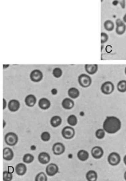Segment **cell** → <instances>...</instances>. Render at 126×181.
I'll return each instance as SVG.
<instances>
[{
  "instance_id": "obj_14",
  "label": "cell",
  "mask_w": 126,
  "mask_h": 181,
  "mask_svg": "<svg viewBox=\"0 0 126 181\" xmlns=\"http://www.w3.org/2000/svg\"><path fill=\"white\" fill-rule=\"evenodd\" d=\"M14 156L13 151L9 147H5L3 150V158L5 161H11Z\"/></svg>"
},
{
  "instance_id": "obj_7",
  "label": "cell",
  "mask_w": 126,
  "mask_h": 181,
  "mask_svg": "<svg viewBox=\"0 0 126 181\" xmlns=\"http://www.w3.org/2000/svg\"><path fill=\"white\" fill-rule=\"evenodd\" d=\"M30 80L35 83H38L41 82L43 79L44 75L43 73L41 70H40L38 69H35L33 70L31 73H30Z\"/></svg>"
},
{
  "instance_id": "obj_43",
  "label": "cell",
  "mask_w": 126,
  "mask_h": 181,
  "mask_svg": "<svg viewBox=\"0 0 126 181\" xmlns=\"http://www.w3.org/2000/svg\"><path fill=\"white\" fill-rule=\"evenodd\" d=\"M124 179L126 180V171L124 173Z\"/></svg>"
},
{
  "instance_id": "obj_21",
  "label": "cell",
  "mask_w": 126,
  "mask_h": 181,
  "mask_svg": "<svg viewBox=\"0 0 126 181\" xmlns=\"http://www.w3.org/2000/svg\"><path fill=\"white\" fill-rule=\"evenodd\" d=\"M62 122V118L58 115H55L51 117L50 119L51 126L53 128L59 127L60 125H61Z\"/></svg>"
},
{
  "instance_id": "obj_29",
  "label": "cell",
  "mask_w": 126,
  "mask_h": 181,
  "mask_svg": "<svg viewBox=\"0 0 126 181\" xmlns=\"http://www.w3.org/2000/svg\"><path fill=\"white\" fill-rule=\"evenodd\" d=\"M35 181H47L48 177H47V174H45L44 172H40L38 173L35 179Z\"/></svg>"
},
{
  "instance_id": "obj_38",
  "label": "cell",
  "mask_w": 126,
  "mask_h": 181,
  "mask_svg": "<svg viewBox=\"0 0 126 181\" xmlns=\"http://www.w3.org/2000/svg\"><path fill=\"white\" fill-rule=\"evenodd\" d=\"M30 149H31V151H35V150L37 149L36 146H35V145H31V147H30Z\"/></svg>"
},
{
  "instance_id": "obj_31",
  "label": "cell",
  "mask_w": 126,
  "mask_h": 181,
  "mask_svg": "<svg viewBox=\"0 0 126 181\" xmlns=\"http://www.w3.org/2000/svg\"><path fill=\"white\" fill-rule=\"evenodd\" d=\"M53 76L55 78H60L62 76V70L59 67H56L53 70Z\"/></svg>"
},
{
  "instance_id": "obj_16",
  "label": "cell",
  "mask_w": 126,
  "mask_h": 181,
  "mask_svg": "<svg viewBox=\"0 0 126 181\" xmlns=\"http://www.w3.org/2000/svg\"><path fill=\"white\" fill-rule=\"evenodd\" d=\"M27 166L25 163H19L15 167V172L18 176H23L27 172Z\"/></svg>"
},
{
  "instance_id": "obj_3",
  "label": "cell",
  "mask_w": 126,
  "mask_h": 181,
  "mask_svg": "<svg viewBox=\"0 0 126 181\" xmlns=\"http://www.w3.org/2000/svg\"><path fill=\"white\" fill-rule=\"evenodd\" d=\"M92 82H93L92 78L88 74H81L78 76V83L79 86L83 88L89 87L91 86Z\"/></svg>"
},
{
  "instance_id": "obj_11",
  "label": "cell",
  "mask_w": 126,
  "mask_h": 181,
  "mask_svg": "<svg viewBox=\"0 0 126 181\" xmlns=\"http://www.w3.org/2000/svg\"><path fill=\"white\" fill-rule=\"evenodd\" d=\"M104 155V151L101 147L95 146L91 150V155L94 159L98 160L103 157Z\"/></svg>"
},
{
  "instance_id": "obj_5",
  "label": "cell",
  "mask_w": 126,
  "mask_h": 181,
  "mask_svg": "<svg viewBox=\"0 0 126 181\" xmlns=\"http://www.w3.org/2000/svg\"><path fill=\"white\" fill-rule=\"evenodd\" d=\"M107 161L108 164L111 166H118L121 162V157L120 155L116 152H112L108 156Z\"/></svg>"
},
{
  "instance_id": "obj_35",
  "label": "cell",
  "mask_w": 126,
  "mask_h": 181,
  "mask_svg": "<svg viewBox=\"0 0 126 181\" xmlns=\"http://www.w3.org/2000/svg\"><path fill=\"white\" fill-rule=\"evenodd\" d=\"M8 106V104H7V102L5 99H3V110H5L6 109V107Z\"/></svg>"
},
{
  "instance_id": "obj_33",
  "label": "cell",
  "mask_w": 126,
  "mask_h": 181,
  "mask_svg": "<svg viewBox=\"0 0 126 181\" xmlns=\"http://www.w3.org/2000/svg\"><path fill=\"white\" fill-rule=\"evenodd\" d=\"M108 40V36L107 34L105 32H102L101 33V43L104 44L106 43Z\"/></svg>"
},
{
  "instance_id": "obj_6",
  "label": "cell",
  "mask_w": 126,
  "mask_h": 181,
  "mask_svg": "<svg viewBox=\"0 0 126 181\" xmlns=\"http://www.w3.org/2000/svg\"><path fill=\"white\" fill-rule=\"evenodd\" d=\"M114 86L112 82L107 81L101 85V91L103 94L109 95L114 92Z\"/></svg>"
},
{
  "instance_id": "obj_28",
  "label": "cell",
  "mask_w": 126,
  "mask_h": 181,
  "mask_svg": "<svg viewBox=\"0 0 126 181\" xmlns=\"http://www.w3.org/2000/svg\"><path fill=\"white\" fill-rule=\"evenodd\" d=\"M106 132L104 131V128H99L95 132V136L98 139H103L105 136Z\"/></svg>"
},
{
  "instance_id": "obj_22",
  "label": "cell",
  "mask_w": 126,
  "mask_h": 181,
  "mask_svg": "<svg viewBox=\"0 0 126 181\" xmlns=\"http://www.w3.org/2000/svg\"><path fill=\"white\" fill-rule=\"evenodd\" d=\"M68 95L72 99H76L79 97L80 92L76 87H70L68 90Z\"/></svg>"
},
{
  "instance_id": "obj_1",
  "label": "cell",
  "mask_w": 126,
  "mask_h": 181,
  "mask_svg": "<svg viewBox=\"0 0 126 181\" xmlns=\"http://www.w3.org/2000/svg\"><path fill=\"white\" fill-rule=\"evenodd\" d=\"M121 128L122 122L119 118L115 116L107 117L103 123V128L108 134H114L117 133Z\"/></svg>"
},
{
  "instance_id": "obj_9",
  "label": "cell",
  "mask_w": 126,
  "mask_h": 181,
  "mask_svg": "<svg viewBox=\"0 0 126 181\" xmlns=\"http://www.w3.org/2000/svg\"><path fill=\"white\" fill-rule=\"evenodd\" d=\"M65 150H66V147L65 145L61 142L55 143V144H53L52 147L53 153L57 156L62 155L65 152Z\"/></svg>"
},
{
  "instance_id": "obj_15",
  "label": "cell",
  "mask_w": 126,
  "mask_h": 181,
  "mask_svg": "<svg viewBox=\"0 0 126 181\" xmlns=\"http://www.w3.org/2000/svg\"><path fill=\"white\" fill-rule=\"evenodd\" d=\"M62 107L65 110H72L75 106L74 101L71 98H65L62 101Z\"/></svg>"
},
{
  "instance_id": "obj_2",
  "label": "cell",
  "mask_w": 126,
  "mask_h": 181,
  "mask_svg": "<svg viewBox=\"0 0 126 181\" xmlns=\"http://www.w3.org/2000/svg\"><path fill=\"white\" fill-rule=\"evenodd\" d=\"M5 142L8 146H15L18 142V136L14 132H8L5 135Z\"/></svg>"
},
{
  "instance_id": "obj_8",
  "label": "cell",
  "mask_w": 126,
  "mask_h": 181,
  "mask_svg": "<svg viewBox=\"0 0 126 181\" xmlns=\"http://www.w3.org/2000/svg\"><path fill=\"white\" fill-rule=\"evenodd\" d=\"M59 169L58 166L54 163H51L45 168V173L49 177H53L59 173Z\"/></svg>"
},
{
  "instance_id": "obj_30",
  "label": "cell",
  "mask_w": 126,
  "mask_h": 181,
  "mask_svg": "<svg viewBox=\"0 0 126 181\" xmlns=\"http://www.w3.org/2000/svg\"><path fill=\"white\" fill-rule=\"evenodd\" d=\"M13 173L9 171H5L3 173V180L4 181H11L13 179Z\"/></svg>"
},
{
  "instance_id": "obj_13",
  "label": "cell",
  "mask_w": 126,
  "mask_h": 181,
  "mask_svg": "<svg viewBox=\"0 0 126 181\" xmlns=\"http://www.w3.org/2000/svg\"><path fill=\"white\" fill-rule=\"evenodd\" d=\"M38 160L41 164H48L51 160V156L46 152H41L38 156Z\"/></svg>"
},
{
  "instance_id": "obj_41",
  "label": "cell",
  "mask_w": 126,
  "mask_h": 181,
  "mask_svg": "<svg viewBox=\"0 0 126 181\" xmlns=\"http://www.w3.org/2000/svg\"><path fill=\"white\" fill-rule=\"evenodd\" d=\"M123 21L126 23V14H124V16H123Z\"/></svg>"
},
{
  "instance_id": "obj_36",
  "label": "cell",
  "mask_w": 126,
  "mask_h": 181,
  "mask_svg": "<svg viewBox=\"0 0 126 181\" xmlns=\"http://www.w3.org/2000/svg\"><path fill=\"white\" fill-rule=\"evenodd\" d=\"M51 93L53 95H56L57 94V93H58V90H57V89L55 88H53L51 90Z\"/></svg>"
},
{
  "instance_id": "obj_37",
  "label": "cell",
  "mask_w": 126,
  "mask_h": 181,
  "mask_svg": "<svg viewBox=\"0 0 126 181\" xmlns=\"http://www.w3.org/2000/svg\"><path fill=\"white\" fill-rule=\"evenodd\" d=\"M14 169H14V167H13V166H9L8 167V171H9V172H10V173H14Z\"/></svg>"
},
{
  "instance_id": "obj_17",
  "label": "cell",
  "mask_w": 126,
  "mask_h": 181,
  "mask_svg": "<svg viewBox=\"0 0 126 181\" xmlns=\"http://www.w3.org/2000/svg\"><path fill=\"white\" fill-rule=\"evenodd\" d=\"M37 103V97L34 95L30 94L25 98V104L27 106L32 107L35 106Z\"/></svg>"
},
{
  "instance_id": "obj_27",
  "label": "cell",
  "mask_w": 126,
  "mask_h": 181,
  "mask_svg": "<svg viewBox=\"0 0 126 181\" xmlns=\"http://www.w3.org/2000/svg\"><path fill=\"white\" fill-rule=\"evenodd\" d=\"M34 160H35V157L30 153L25 154L22 158L23 162L25 163H27V164H29V163H31L34 161Z\"/></svg>"
},
{
  "instance_id": "obj_10",
  "label": "cell",
  "mask_w": 126,
  "mask_h": 181,
  "mask_svg": "<svg viewBox=\"0 0 126 181\" xmlns=\"http://www.w3.org/2000/svg\"><path fill=\"white\" fill-rule=\"evenodd\" d=\"M126 31V25L121 19L118 18L116 20V33L118 35H122Z\"/></svg>"
},
{
  "instance_id": "obj_26",
  "label": "cell",
  "mask_w": 126,
  "mask_h": 181,
  "mask_svg": "<svg viewBox=\"0 0 126 181\" xmlns=\"http://www.w3.org/2000/svg\"><path fill=\"white\" fill-rule=\"evenodd\" d=\"M105 30L107 31H112L114 29V24L113 23V22L110 20H107L104 22V24Z\"/></svg>"
},
{
  "instance_id": "obj_44",
  "label": "cell",
  "mask_w": 126,
  "mask_h": 181,
  "mask_svg": "<svg viewBox=\"0 0 126 181\" xmlns=\"http://www.w3.org/2000/svg\"><path fill=\"white\" fill-rule=\"evenodd\" d=\"M125 76H126V67L125 68Z\"/></svg>"
},
{
  "instance_id": "obj_25",
  "label": "cell",
  "mask_w": 126,
  "mask_h": 181,
  "mask_svg": "<svg viewBox=\"0 0 126 181\" xmlns=\"http://www.w3.org/2000/svg\"><path fill=\"white\" fill-rule=\"evenodd\" d=\"M117 90L120 93L126 92V80H120L117 83Z\"/></svg>"
},
{
  "instance_id": "obj_23",
  "label": "cell",
  "mask_w": 126,
  "mask_h": 181,
  "mask_svg": "<svg viewBox=\"0 0 126 181\" xmlns=\"http://www.w3.org/2000/svg\"><path fill=\"white\" fill-rule=\"evenodd\" d=\"M86 179L88 181H96L98 180V174L94 170H89L86 173Z\"/></svg>"
},
{
  "instance_id": "obj_40",
  "label": "cell",
  "mask_w": 126,
  "mask_h": 181,
  "mask_svg": "<svg viewBox=\"0 0 126 181\" xmlns=\"http://www.w3.org/2000/svg\"><path fill=\"white\" fill-rule=\"evenodd\" d=\"M123 161H124V164L126 166V155L124 156V159H123Z\"/></svg>"
},
{
  "instance_id": "obj_39",
  "label": "cell",
  "mask_w": 126,
  "mask_h": 181,
  "mask_svg": "<svg viewBox=\"0 0 126 181\" xmlns=\"http://www.w3.org/2000/svg\"><path fill=\"white\" fill-rule=\"evenodd\" d=\"M3 128H5V127H6V125H7V123H6V121H5V119H3Z\"/></svg>"
},
{
  "instance_id": "obj_4",
  "label": "cell",
  "mask_w": 126,
  "mask_h": 181,
  "mask_svg": "<svg viewBox=\"0 0 126 181\" xmlns=\"http://www.w3.org/2000/svg\"><path fill=\"white\" fill-rule=\"evenodd\" d=\"M61 134L63 138H65L66 139H71L75 136V129L71 126H66L62 128Z\"/></svg>"
},
{
  "instance_id": "obj_32",
  "label": "cell",
  "mask_w": 126,
  "mask_h": 181,
  "mask_svg": "<svg viewBox=\"0 0 126 181\" xmlns=\"http://www.w3.org/2000/svg\"><path fill=\"white\" fill-rule=\"evenodd\" d=\"M41 139L42 141L47 142V141H49L51 139V134L47 131L43 132L41 135Z\"/></svg>"
},
{
  "instance_id": "obj_19",
  "label": "cell",
  "mask_w": 126,
  "mask_h": 181,
  "mask_svg": "<svg viewBox=\"0 0 126 181\" xmlns=\"http://www.w3.org/2000/svg\"><path fill=\"white\" fill-rule=\"evenodd\" d=\"M85 70L89 75H94L98 70V65H85Z\"/></svg>"
},
{
  "instance_id": "obj_20",
  "label": "cell",
  "mask_w": 126,
  "mask_h": 181,
  "mask_svg": "<svg viewBox=\"0 0 126 181\" xmlns=\"http://www.w3.org/2000/svg\"><path fill=\"white\" fill-rule=\"evenodd\" d=\"M77 156L78 159L81 162H85L89 159V153L87 151L81 149L77 152Z\"/></svg>"
},
{
  "instance_id": "obj_12",
  "label": "cell",
  "mask_w": 126,
  "mask_h": 181,
  "mask_svg": "<svg viewBox=\"0 0 126 181\" xmlns=\"http://www.w3.org/2000/svg\"><path fill=\"white\" fill-rule=\"evenodd\" d=\"M8 109L11 112L18 111L20 108V103L18 100H10L8 103Z\"/></svg>"
},
{
  "instance_id": "obj_42",
  "label": "cell",
  "mask_w": 126,
  "mask_h": 181,
  "mask_svg": "<svg viewBox=\"0 0 126 181\" xmlns=\"http://www.w3.org/2000/svg\"><path fill=\"white\" fill-rule=\"evenodd\" d=\"M3 69H7V68H8L9 66V65H3Z\"/></svg>"
},
{
  "instance_id": "obj_24",
  "label": "cell",
  "mask_w": 126,
  "mask_h": 181,
  "mask_svg": "<svg viewBox=\"0 0 126 181\" xmlns=\"http://www.w3.org/2000/svg\"><path fill=\"white\" fill-rule=\"evenodd\" d=\"M67 123L71 127L76 126L77 124V123H78L77 117L73 114L69 115L67 119Z\"/></svg>"
},
{
  "instance_id": "obj_18",
  "label": "cell",
  "mask_w": 126,
  "mask_h": 181,
  "mask_svg": "<svg viewBox=\"0 0 126 181\" xmlns=\"http://www.w3.org/2000/svg\"><path fill=\"white\" fill-rule=\"evenodd\" d=\"M38 107L41 110H47L51 107V102L46 98H42L38 101Z\"/></svg>"
},
{
  "instance_id": "obj_34",
  "label": "cell",
  "mask_w": 126,
  "mask_h": 181,
  "mask_svg": "<svg viewBox=\"0 0 126 181\" xmlns=\"http://www.w3.org/2000/svg\"><path fill=\"white\" fill-rule=\"evenodd\" d=\"M116 1L120 5V6L122 9H125L126 6L125 0H116Z\"/></svg>"
}]
</instances>
